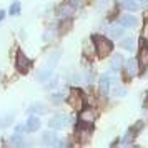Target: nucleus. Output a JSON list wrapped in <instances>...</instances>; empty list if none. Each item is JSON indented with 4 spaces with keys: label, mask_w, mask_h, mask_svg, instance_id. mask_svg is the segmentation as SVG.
Masks as SVG:
<instances>
[{
    "label": "nucleus",
    "mask_w": 148,
    "mask_h": 148,
    "mask_svg": "<svg viewBox=\"0 0 148 148\" xmlns=\"http://www.w3.org/2000/svg\"><path fill=\"white\" fill-rule=\"evenodd\" d=\"M12 121H14V115L12 113H7V115H3V116H0V128L8 127Z\"/></svg>",
    "instance_id": "cd10ccee"
},
{
    "label": "nucleus",
    "mask_w": 148,
    "mask_h": 148,
    "mask_svg": "<svg viewBox=\"0 0 148 148\" xmlns=\"http://www.w3.org/2000/svg\"><path fill=\"white\" fill-rule=\"evenodd\" d=\"M28 113L30 115H45L47 113V108H45V105L43 103H40V101H35V103H32L30 105V108H28Z\"/></svg>",
    "instance_id": "aec40b11"
},
{
    "label": "nucleus",
    "mask_w": 148,
    "mask_h": 148,
    "mask_svg": "<svg viewBox=\"0 0 148 148\" xmlns=\"http://www.w3.org/2000/svg\"><path fill=\"white\" fill-rule=\"evenodd\" d=\"M67 2L75 8V10H77V8H82L85 3H87V0H67Z\"/></svg>",
    "instance_id": "c756f323"
},
{
    "label": "nucleus",
    "mask_w": 148,
    "mask_h": 148,
    "mask_svg": "<svg viewBox=\"0 0 148 148\" xmlns=\"http://www.w3.org/2000/svg\"><path fill=\"white\" fill-rule=\"evenodd\" d=\"M110 3H112V0H98V10H103V8H107Z\"/></svg>",
    "instance_id": "2f4dec72"
},
{
    "label": "nucleus",
    "mask_w": 148,
    "mask_h": 148,
    "mask_svg": "<svg viewBox=\"0 0 148 148\" xmlns=\"http://www.w3.org/2000/svg\"><path fill=\"white\" fill-rule=\"evenodd\" d=\"M72 123V118L68 116V115H65V113H57V115H53L50 120H48V128L50 130H63V128H67L68 125Z\"/></svg>",
    "instance_id": "7ed1b4c3"
},
{
    "label": "nucleus",
    "mask_w": 148,
    "mask_h": 148,
    "mask_svg": "<svg viewBox=\"0 0 148 148\" xmlns=\"http://www.w3.org/2000/svg\"><path fill=\"white\" fill-rule=\"evenodd\" d=\"M52 75H53V68L52 67H45V68H42L40 72L37 73V80L42 82V83H45V82H48L50 78H52Z\"/></svg>",
    "instance_id": "6ab92c4d"
},
{
    "label": "nucleus",
    "mask_w": 148,
    "mask_h": 148,
    "mask_svg": "<svg viewBox=\"0 0 148 148\" xmlns=\"http://www.w3.org/2000/svg\"><path fill=\"white\" fill-rule=\"evenodd\" d=\"M140 70H141V67H140V63H138V58H136V57L125 60V65H123V68H121V72L125 73L127 78L136 77V75L140 73Z\"/></svg>",
    "instance_id": "39448f33"
},
{
    "label": "nucleus",
    "mask_w": 148,
    "mask_h": 148,
    "mask_svg": "<svg viewBox=\"0 0 148 148\" xmlns=\"http://www.w3.org/2000/svg\"><path fill=\"white\" fill-rule=\"evenodd\" d=\"M95 118H97V113H95L93 107L85 105V107L78 112V123H83V125H92V127H93Z\"/></svg>",
    "instance_id": "0eeeda50"
},
{
    "label": "nucleus",
    "mask_w": 148,
    "mask_h": 148,
    "mask_svg": "<svg viewBox=\"0 0 148 148\" xmlns=\"http://www.w3.org/2000/svg\"><path fill=\"white\" fill-rule=\"evenodd\" d=\"M58 85H60V82H58V78H50V80H48V83L45 85V87H47L48 90H55V88L58 87Z\"/></svg>",
    "instance_id": "7c9ffc66"
},
{
    "label": "nucleus",
    "mask_w": 148,
    "mask_h": 148,
    "mask_svg": "<svg viewBox=\"0 0 148 148\" xmlns=\"http://www.w3.org/2000/svg\"><path fill=\"white\" fill-rule=\"evenodd\" d=\"M0 78H2V70H0Z\"/></svg>",
    "instance_id": "72a5a7b5"
},
{
    "label": "nucleus",
    "mask_w": 148,
    "mask_h": 148,
    "mask_svg": "<svg viewBox=\"0 0 148 148\" xmlns=\"http://www.w3.org/2000/svg\"><path fill=\"white\" fill-rule=\"evenodd\" d=\"M112 93H113L115 98H123L127 95V88L121 87L120 83H116V85H112Z\"/></svg>",
    "instance_id": "393cba45"
},
{
    "label": "nucleus",
    "mask_w": 148,
    "mask_h": 148,
    "mask_svg": "<svg viewBox=\"0 0 148 148\" xmlns=\"http://www.w3.org/2000/svg\"><path fill=\"white\" fill-rule=\"evenodd\" d=\"M15 68H17L20 73H28L30 68H32V60H30L22 50H18L17 55H15Z\"/></svg>",
    "instance_id": "423d86ee"
},
{
    "label": "nucleus",
    "mask_w": 148,
    "mask_h": 148,
    "mask_svg": "<svg viewBox=\"0 0 148 148\" xmlns=\"http://www.w3.org/2000/svg\"><path fill=\"white\" fill-rule=\"evenodd\" d=\"M82 53H83V57L87 60H92L95 55H97V47H95V42L92 37L83 40V43H82Z\"/></svg>",
    "instance_id": "9d476101"
},
{
    "label": "nucleus",
    "mask_w": 148,
    "mask_h": 148,
    "mask_svg": "<svg viewBox=\"0 0 148 148\" xmlns=\"http://www.w3.org/2000/svg\"><path fill=\"white\" fill-rule=\"evenodd\" d=\"M133 138H135V133L132 132V130H128L127 136L121 140V145H132V143H133Z\"/></svg>",
    "instance_id": "c85d7f7f"
},
{
    "label": "nucleus",
    "mask_w": 148,
    "mask_h": 148,
    "mask_svg": "<svg viewBox=\"0 0 148 148\" xmlns=\"http://www.w3.org/2000/svg\"><path fill=\"white\" fill-rule=\"evenodd\" d=\"M48 98H50L52 105H62L63 101L67 100V95H65V90L63 92H52V95Z\"/></svg>",
    "instance_id": "412c9836"
},
{
    "label": "nucleus",
    "mask_w": 148,
    "mask_h": 148,
    "mask_svg": "<svg viewBox=\"0 0 148 148\" xmlns=\"http://www.w3.org/2000/svg\"><path fill=\"white\" fill-rule=\"evenodd\" d=\"M60 57H62L60 50H55V52H52V53L48 55V58H47V67L55 68V67H57V63H58V60H60Z\"/></svg>",
    "instance_id": "4be33fe9"
},
{
    "label": "nucleus",
    "mask_w": 148,
    "mask_h": 148,
    "mask_svg": "<svg viewBox=\"0 0 148 148\" xmlns=\"http://www.w3.org/2000/svg\"><path fill=\"white\" fill-rule=\"evenodd\" d=\"M60 25H52V27L45 28V32H43V42H53L55 38H57V35H58V32H60Z\"/></svg>",
    "instance_id": "a211bd4d"
},
{
    "label": "nucleus",
    "mask_w": 148,
    "mask_h": 148,
    "mask_svg": "<svg viewBox=\"0 0 148 148\" xmlns=\"http://www.w3.org/2000/svg\"><path fill=\"white\" fill-rule=\"evenodd\" d=\"M92 38H93L95 47H97V55L100 58H105V57H108V55L113 52V42H112L110 37L95 34V35H92Z\"/></svg>",
    "instance_id": "f257e3e1"
},
{
    "label": "nucleus",
    "mask_w": 148,
    "mask_h": 148,
    "mask_svg": "<svg viewBox=\"0 0 148 148\" xmlns=\"http://www.w3.org/2000/svg\"><path fill=\"white\" fill-rule=\"evenodd\" d=\"M70 105V107L73 108L75 112L78 113L82 108L87 105V100H85V93L80 90V87H73L68 90V95H67V100H65Z\"/></svg>",
    "instance_id": "f03ea898"
},
{
    "label": "nucleus",
    "mask_w": 148,
    "mask_h": 148,
    "mask_svg": "<svg viewBox=\"0 0 148 148\" xmlns=\"http://www.w3.org/2000/svg\"><path fill=\"white\" fill-rule=\"evenodd\" d=\"M70 82L73 83L75 87H82V85L85 83V77H83V73H80V72H73V73L70 75Z\"/></svg>",
    "instance_id": "b1692460"
},
{
    "label": "nucleus",
    "mask_w": 148,
    "mask_h": 148,
    "mask_svg": "<svg viewBox=\"0 0 148 148\" xmlns=\"http://www.w3.org/2000/svg\"><path fill=\"white\" fill-rule=\"evenodd\" d=\"M136 58H138V63H140L141 70H147L148 68V45L147 43H140Z\"/></svg>",
    "instance_id": "9b49d317"
},
{
    "label": "nucleus",
    "mask_w": 148,
    "mask_h": 148,
    "mask_svg": "<svg viewBox=\"0 0 148 148\" xmlns=\"http://www.w3.org/2000/svg\"><path fill=\"white\" fill-rule=\"evenodd\" d=\"M125 30H127V28L123 27V25H121L118 20H116L115 23L108 25L107 34H108V37H110L112 40H118V38H123V35H125Z\"/></svg>",
    "instance_id": "1a4fd4ad"
},
{
    "label": "nucleus",
    "mask_w": 148,
    "mask_h": 148,
    "mask_svg": "<svg viewBox=\"0 0 148 148\" xmlns=\"http://www.w3.org/2000/svg\"><path fill=\"white\" fill-rule=\"evenodd\" d=\"M5 18V10H0V22Z\"/></svg>",
    "instance_id": "473e14b6"
},
{
    "label": "nucleus",
    "mask_w": 148,
    "mask_h": 148,
    "mask_svg": "<svg viewBox=\"0 0 148 148\" xmlns=\"http://www.w3.org/2000/svg\"><path fill=\"white\" fill-rule=\"evenodd\" d=\"M147 98H148V97H147Z\"/></svg>",
    "instance_id": "f704fd0d"
},
{
    "label": "nucleus",
    "mask_w": 148,
    "mask_h": 148,
    "mask_svg": "<svg viewBox=\"0 0 148 148\" xmlns=\"http://www.w3.org/2000/svg\"><path fill=\"white\" fill-rule=\"evenodd\" d=\"M58 135H57V130H52V132H45L42 135V145L45 147H57L58 145Z\"/></svg>",
    "instance_id": "f8f14e48"
},
{
    "label": "nucleus",
    "mask_w": 148,
    "mask_h": 148,
    "mask_svg": "<svg viewBox=\"0 0 148 148\" xmlns=\"http://www.w3.org/2000/svg\"><path fill=\"white\" fill-rule=\"evenodd\" d=\"M25 127H27V133H35V132H38V128H40V116H38V115L30 116V118L25 121Z\"/></svg>",
    "instance_id": "dca6fc26"
},
{
    "label": "nucleus",
    "mask_w": 148,
    "mask_h": 148,
    "mask_svg": "<svg viewBox=\"0 0 148 148\" xmlns=\"http://www.w3.org/2000/svg\"><path fill=\"white\" fill-rule=\"evenodd\" d=\"M123 65H125V58H123V55L116 53L113 55L112 58H110V70H113V72H121V68H123Z\"/></svg>",
    "instance_id": "2eb2a0df"
},
{
    "label": "nucleus",
    "mask_w": 148,
    "mask_h": 148,
    "mask_svg": "<svg viewBox=\"0 0 148 148\" xmlns=\"http://www.w3.org/2000/svg\"><path fill=\"white\" fill-rule=\"evenodd\" d=\"M140 0H121L120 2V8H123L125 12H136V10H140V3H138Z\"/></svg>",
    "instance_id": "f3484780"
},
{
    "label": "nucleus",
    "mask_w": 148,
    "mask_h": 148,
    "mask_svg": "<svg viewBox=\"0 0 148 148\" xmlns=\"http://www.w3.org/2000/svg\"><path fill=\"white\" fill-rule=\"evenodd\" d=\"M121 48H125L127 52H132V50H135L136 48V40H135L133 37H127V38H123V40L120 42Z\"/></svg>",
    "instance_id": "5701e85b"
},
{
    "label": "nucleus",
    "mask_w": 148,
    "mask_h": 148,
    "mask_svg": "<svg viewBox=\"0 0 148 148\" xmlns=\"http://www.w3.org/2000/svg\"><path fill=\"white\" fill-rule=\"evenodd\" d=\"M113 73H116V72L108 70V72H105L103 75L98 77V90H100L101 97H108L110 92H112V75Z\"/></svg>",
    "instance_id": "20e7f679"
},
{
    "label": "nucleus",
    "mask_w": 148,
    "mask_h": 148,
    "mask_svg": "<svg viewBox=\"0 0 148 148\" xmlns=\"http://www.w3.org/2000/svg\"><path fill=\"white\" fill-rule=\"evenodd\" d=\"M92 133H93V127L92 125H83V123H78L75 127V135H77V140L80 143H87L90 138H92Z\"/></svg>",
    "instance_id": "6e6552de"
},
{
    "label": "nucleus",
    "mask_w": 148,
    "mask_h": 148,
    "mask_svg": "<svg viewBox=\"0 0 148 148\" xmlns=\"http://www.w3.org/2000/svg\"><path fill=\"white\" fill-rule=\"evenodd\" d=\"M118 22H120L125 28H136L138 23H140L138 18H136V15H132V12H128L127 15H121L120 18H118Z\"/></svg>",
    "instance_id": "4468645a"
},
{
    "label": "nucleus",
    "mask_w": 148,
    "mask_h": 148,
    "mask_svg": "<svg viewBox=\"0 0 148 148\" xmlns=\"http://www.w3.org/2000/svg\"><path fill=\"white\" fill-rule=\"evenodd\" d=\"M22 12V5L18 0H15V2H12V5H10V8H8V14L12 15V17H17V15H20Z\"/></svg>",
    "instance_id": "bb28decb"
},
{
    "label": "nucleus",
    "mask_w": 148,
    "mask_h": 148,
    "mask_svg": "<svg viewBox=\"0 0 148 148\" xmlns=\"http://www.w3.org/2000/svg\"><path fill=\"white\" fill-rule=\"evenodd\" d=\"M75 8L68 3V2H65V3H62L60 7H58V10H57V15H58V18L60 20H70L72 18V15H73Z\"/></svg>",
    "instance_id": "ddd939ff"
},
{
    "label": "nucleus",
    "mask_w": 148,
    "mask_h": 148,
    "mask_svg": "<svg viewBox=\"0 0 148 148\" xmlns=\"http://www.w3.org/2000/svg\"><path fill=\"white\" fill-rule=\"evenodd\" d=\"M83 77H85V83H87V85H92V83L95 82V73H93V68L90 67V65H88V67L85 68V70H83Z\"/></svg>",
    "instance_id": "a878e982"
}]
</instances>
